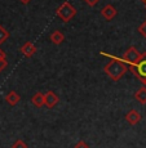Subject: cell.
Masks as SVG:
<instances>
[{"instance_id":"6da1fadb","label":"cell","mask_w":146,"mask_h":148,"mask_svg":"<svg viewBox=\"0 0 146 148\" xmlns=\"http://www.w3.org/2000/svg\"><path fill=\"white\" fill-rule=\"evenodd\" d=\"M102 56H106V57H110V62L104 67V71L105 73L113 81H119L123 76L125 75V72L128 71V67H127V63L123 61L122 58H118V57H113L107 53H104L101 52Z\"/></svg>"},{"instance_id":"7a4b0ae2","label":"cell","mask_w":146,"mask_h":148,"mask_svg":"<svg viewBox=\"0 0 146 148\" xmlns=\"http://www.w3.org/2000/svg\"><path fill=\"white\" fill-rule=\"evenodd\" d=\"M129 71L146 86V52L141 53V58L136 64L129 66Z\"/></svg>"},{"instance_id":"3957f363","label":"cell","mask_w":146,"mask_h":148,"mask_svg":"<svg viewBox=\"0 0 146 148\" xmlns=\"http://www.w3.org/2000/svg\"><path fill=\"white\" fill-rule=\"evenodd\" d=\"M56 14L62 22L67 23V22H70L71 19L76 16V9H75V7H73L69 1H65L57 8Z\"/></svg>"},{"instance_id":"277c9868","label":"cell","mask_w":146,"mask_h":148,"mask_svg":"<svg viewBox=\"0 0 146 148\" xmlns=\"http://www.w3.org/2000/svg\"><path fill=\"white\" fill-rule=\"evenodd\" d=\"M141 58V53L137 50V48L134 47H129L127 50L124 52V54L122 56V59L129 66H133L138 62V59Z\"/></svg>"},{"instance_id":"5b68a950","label":"cell","mask_w":146,"mask_h":148,"mask_svg":"<svg viewBox=\"0 0 146 148\" xmlns=\"http://www.w3.org/2000/svg\"><path fill=\"white\" fill-rule=\"evenodd\" d=\"M116 14H118V10H116V8L111 4H106L101 9V16L104 17L106 21H111L113 18H115Z\"/></svg>"},{"instance_id":"8992f818","label":"cell","mask_w":146,"mask_h":148,"mask_svg":"<svg viewBox=\"0 0 146 148\" xmlns=\"http://www.w3.org/2000/svg\"><path fill=\"white\" fill-rule=\"evenodd\" d=\"M44 99H45V107H48V108L56 107V104L60 102L58 95H57L54 92H52V90H48V92L45 93Z\"/></svg>"},{"instance_id":"52a82bcc","label":"cell","mask_w":146,"mask_h":148,"mask_svg":"<svg viewBox=\"0 0 146 148\" xmlns=\"http://www.w3.org/2000/svg\"><path fill=\"white\" fill-rule=\"evenodd\" d=\"M36 50H38L36 49V47L31 41H26L21 48H19V52L24 54L26 58H31V57L36 53Z\"/></svg>"},{"instance_id":"ba28073f","label":"cell","mask_w":146,"mask_h":148,"mask_svg":"<svg viewBox=\"0 0 146 148\" xmlns=\"http://www.w3.org/2000/svg\"><path fill=\"white\" fill-rule=\"evenodd\" d=\"M125 120L129 125H137L141 121V113L136 110H131L129 112L125 115Z\"/></svg>"},{"instance_id":"9c48e42d","label":"cell","mask_w":146,"mask_h":148,"mask_svg":"<svg viewBox=\"0 0 146 148\" xmlns=\"http://www.w3.org/2000/svg\"><path fill=\"white\" fill-rule=\"evenodd\" d=\"M19 101H21V97L18 95L17 92H14V90H10V92L5 95V102H7L9 106H16Z\"/></svg>"},{"instance_id":"30bf717a","label":"cell","mask_w":146,"mask_h":148,"mask_svg":"<svg viewBox=\"0 0 146 148\" xmlns=\"http://www.w3.org/2000/svg\"><path fill=\"white\" fill-rule=\"evenodd\" d=\"M49 39H51V41H52L54 45H60V44H62V42L65 41V35L60 30H54L53 32L51 34Z\"/></svg>"},{"instance_id":"8fae6325","label":"cell","mask_w":146,"mask_h":148,"mask_svg":"<svg viewBox=\"0 0 146 148\" xmlns=\"http://www.w3.org/2000/svg\"><path fill=\"white\" fill-rule=\"evenodd\" d=\"M31 103H33L35 107H38V108L43 107V106H45L44 94H43V93H40V92L35 93V94L33 95V98H31Z\"/></svg>"},{"instance_id":"7c38bea8","label":"cell","mask_w":146,"mask_h":148,"mask_svg":"<svg viewBox=\"0 0 146 148\" xmlns=\"http://www.w3.org/2000/svg\"><path fill=\"white\" fill-rule=\"evenodd\" d=\"M134 99L141 104H146V86H141L134 93Z\"/></svg>"},{"instance_id":"4fadbf2b","label":"cell","mask_w":146,"mask_h":148,"mask_svg":"<svg viewBox=\"0 0 146 148\" xmlns=\"http://www.w3.org/2000/svg\"><path fill=\"white\" fill-rule=\"evenodd\" d=\"M8 38H9V32L5 30V27H3L1 25H0V44L7 41Z\"/></svg>"},{"instance_id":"5bb4252c","label":"cell","mask_w":146,"mask_h":148,"mask_svg":"<svg viewBox=\"0 0 146 148\" xmlns=\"http://www.w3.org/2000/svg\"><path fill=\"white\" fill-rule=\"evenodd\" d=\"M12 148H27V144H26V142H24L22 139H17L13 143Z\"/></svg>"},{"instance_id":"9a60e30c","label":"cell","mask_w":146,"mask_h":148,"mask_svg":"<svg viewBox=\"0 0 146 148\" xmlns=\"http://www.w3.org/2000/svg\"><path fill=\"white\" fill-rule=\"evenodd\" d=\"M138 32L141 34L142 38H145V39H146V19H145V21L138 26Z\"/></svg>"},{"instance_id":"2e32d148","label":"cell","mask_w":146,"mask_h":148,"mask_svg":"<svg viewBox=\"0 0 146 148\" xmlns=\"http://www.w3.org/2000/svg\"><path fill=\"white\" fill-rule=\"evenodd\" d=\"M74 148H89V144H88L87 142H84V140H79L78 143L74 146Z\"/></svg>"},{"instance_id":"e0dca14e","label":"cell","mask_w":146,"mask_h":148,"mask_svg":"<svg viewBox=\"0 0 146 148\" xmlns=\"http://www.w3.org/2000/svg\"><path fill=\"white\" fill-rule=\"evenodd\" d=\"M98 1L100 0H84V3H87V5H89V7H94Z\"/></svg>"},{"instance_id":"ac0fdd59","label":"cell","mask_w":146,"mask_h":148,"mask_svg":"<svg viewBox=\"0 0 146 148\" xmlns=\"http://www.w3.org/2000/svg\"><path fill=\"white\" fill-rule=\"evenodd\" d=\"M7 66H8L7 61H0V72H3V71L7 68Z\"/></svg>"},{"instance_id":"d6986e66","label":"cell","mask_w":146,"mask_h":148,"mask_svg":"<svg viewBox=\"0 0 146 148\" xmlns=\"http://www.w3.org/2000/svg\"><path fill=\"white\" fill-rule=\"evenodd\" d=\"M0 61H7V54L1 48H0Z\"/></svg>"},{"instance_id":"ffe728a7","label":"cell","mask_w":146,"mask_h":148,"mask_svg":"<svg viewBox=\"0 0 146 148\" xmlns=\"http://www.w3.org/2000/svg\"><path fill=\"white\" fill-rule=\"evenodd\" d=\"M28 1H30V0H21V3H24V4H27Z\"/></svg>"},{"instance_id":"44dd1931","label":"cell","mask_w":146,"mask_h":148,"mask_svg":"<svg viewBox=\"0 0 146 148\" xmlns=\"http://www.w3.org/2000/svg\"><path fill=\"white\" fill-rule=\"evenodd\" d=\"M141 1L144 3V4H145V7H146V0H141Z\"/></svg>"}]
</instances>
